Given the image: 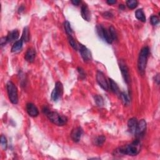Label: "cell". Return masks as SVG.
<instances>
[{"mask_svg": "<svg viewBox=\"0 0 160 160\" xmlns=\"http://www.w3.org/2000/svg\"><path fill=\"white\" fill-rule=\"evenodd\" d=\"M7 43H8V41H7V38H6V36L1 38V40H0V43H1V46L5 45Z\"/></svg>", "mask_w": 160, "mask_h": 160, "instance_id": "31", "label": "cell"}, {"mask_svg": "<svg viewBox=\"0 0 160 160\" xmlns=\"http://www.w3.org/2000/svg\"><path fill=\"white\" fill-rule=\"evenodd\" d=\"M63 93V86L61 82L58 81L51 93V98L54 101H57L61 98Z\"/></svg>", "mask_w": 160, "mask_h": 160, "instance_id": "6", "label": "cell"}, {"mask_svg": "<svg viewBox=\"0 0 160 160\" xmlns=\"http://www.w3.org/2000/svg\"><path fill=\"white\" fill-rule=\"evenodd\" d=\"M78 49H79L81 56H82V58L84 59V61L88 62L92 60V53H91L90 50L88 49L86 47L80 44V45H78Z\"/></svg>", "mask_w": 160, "mask_h": 160, "instance_id": "8", "label": "cell"}, {"mask_svg": "<svg viewBox=\"0 0 160 160\" xmlns=\"http://www.w3.org/2000/svg\"><path fill=\"white\" fill-rule=\"evenodd\" d=\"M46 115L50 121L52 122L53 124L58 125V126H63L68 121L67 117L60 115L56 111H51L49 110Z\"/></svg>", "mask_w": 160, "mask_h": 160, "instance_id": "3", "label": "cell"}, {"mask_svg": "<svg viewBox=\"0 0 160 160\" xmlns=\"http://www.w3.org/2000/svg\"><path fill=\"white\" fill-rule=\"evenodd\" d=\"M138 2L136 0H128L126 2V5L130 9H134L137 7Z\"/></svg>", "mask_w": 160, "mask_h": 160, "instance_id": "22", "label": "cell"}, {"mask_svg": "<svg viewBox=\"0 0 160 160\" xmlns=\"http://www.w3.org/2000/svg\"><path fill=\"white\" fill-rule=\"evenodd\" d=\"M155 80H156V81H158V83H159V74H158L157 76H156V77L155 78Z\"/></svg>", "mask_w": 160, "mask_h": 160, "instance_id": "35", "label": "cell"}, {"mask_svg": "<svg viewBox=\"0 0 160 160\" xmlns=\"http://www.w3.org/2000/svg\"><path fill=\"white\" fill-rule=\"evenodd\" d=\"M120 97L121 99L122 100V101L123 102V103L124 105H128L130 104V98L129 96H128L126 93L124 92H122L120 93Z\"/></svg>", "mask_w": 160, "mask_h": 160, "instance_id": "21", "label": "cell"}, {"mask_svg": "<svg viewBox=\"0 0 160 160\" xmlns=\"http://www.w3.org/2000/svg\"><path fill=\"white\" fill-rule=\"evenodd\" d=\"M21 39L23 40L24 42H28L30 40V33L29 30H28V27H25L24 28L23 34H22Z\"/></svg>", "mask_w": 160, "mask_h": 160, "instance_id": "20", "label": "cell"}, {"mask_svg": "<svg viewBox=\"0 0 160 160\" xmlns=\"http://www.w3.org/2000/svg\"><path fill=\"white\" fill-rule=\"evenodd\" d=\"M141 145L138 140L134 141L130 145L121 146L119 148L118 151L122 155H127L130 156H135L140 151Z\"/></svg>", "mask_w": 160, "mask_h": 160, "instance_id": "1", "label": "cell"}, {"mask_svg": "<svg viewBox=\"0 0 160 160\" xmlns=\"http://www.w3.org/2000/svg\"><path fill=\"white\" fill-rule=\"evenodd\" d=\"M23 40L21 38L20 40L16 41L12 46L11 52L16 53L20 51L22 49V47H23Z\"/></svg>", "mask_w": 160, "mask_h": 160, "instance_id": "17", "label": "cell"}, {"mask_svg": "<svg viewBox=\"0 0 160 160\" xmlns=\"http://www.w3.org/2000/svg\"><path fill=\"white\" fill-rule=\"evenodd\" d=\"M64 27L65 30L66 31V33H67L68 36H71L72 33H73V30H72L71 28L70 23L68 21H65L64 23Z\"/></svg>", "mask_w": 160, "mask_h": 160, "instance_id": "24", "label": "cell"}, {"mask_svg": "<svg viewBox=\"0 0 160 160\" xmlns=\"http://www.w3.org/2000/svg\"><path fill=\"white\" fill-rule=\"evenodd\" d=\"M138 121L137 119L135 118H132L129 120L128 122V128H129L130 131L133 134H134L136 132V128L138 126Z\"/></svg>", "mask_w": 160, "mask_h": 160, "instance_id": "14", "label": "cell"}, {"mask_svg": "<svg viewBox=\"0 0 160 160\" xmlns=\"http://www.w3.org/2000/svg\"><path fill=\"white\" fill-rule=\"evenodd\" d=\"M106 3H107L108 5H113L115 4V3H117V1H116L115 0H108V1H106Z\"/></svg>", "mask_w": 160, "mask_h": 160, "instance_id": "32", "label": "cell"}, {"mask_svg": "<svg viewBox=\"0 0 160 160\" xmlns=\"http://www.w3.org/2000/svg\"><path fill=\"white\" fill-rule=\"evenodd\" d=\"M149 53V49L148 46L144 47L140 51L138 61V67L140 73L142 74H145L147 61H148Z\"/></svg>", "mask_w": 160, "mask_h": 160, "instance_id": "2", "label": "cell"}, {"mask_svg": "<svg viewBox=\"0 0 160 160\" xmlns=\"http://www.w3.org/2000/svg\"><path fill=\"white\" fill-rule=\"evenodd\" d=\"M68 41L69 43H70V45L71 46L72 48L74 49H78V45L77 43L76 42V41L74 39V38L72 36H68Z\"/></svg>", "mask_w": 160, "mask_h": 160, "instance_id": "23", "label": "cell"}, {"mask_svg": "<svg viewBox=\"0 0 160 160\" xmlns=\"http://www.w3.org/2000/svg\"><path fill=\"white\" fill-rule=\"evenodd\" d=\"M81 16L84 20L89 21L91 20V14L88 6L85 4L81 6Z\"/></svg>", "mask_w": 160, "mask_h": 160, "instance_id": "15", "label": "cell"}, {"mask_svg": "<svg viewBox=\"0 0 160 160\" xmlns=\"http://www.w3.org/2000/svg\"><path fill=\"white\" fill-rule=\"evenodd\" d=\"M1 146L3 150H6L8 146V143H7V140L6 138L4 135L1 136Z\"/></svg>", "mask_w": 160, "mask_h": 160, "instance_id": "27", "label": "cell"}, {"mask_svg": "<svg viewBox=\"0 0 160 160\" xmlns=\"http://www.w3.org/2000/svg\"><path fill=\"white\" fill-rule=\"evenodd\" d=\"M96 80L97 82L99 84V85L101 86L102 88L108 91L109 89V84L107 82V81L106 80V78L104 74H103L101 71H98L97 72L96 74Z\"/></svg>", "mask_w": 160, "mask_h": 160, "instance_id": "7", "label": "cell"}, {"mask_svg": "<svg viewBox=\"0 0 160 160\" xmlns=\"http://www.w3.org/2000/svg\"><path fill=\"white\" fill-rule=\"evenodd\" d=\"M120 68L121 71L122 75L124 80V81L126 83H129L130 77V73H129V70H128V68L127 65L125 64V63L123 61L121 60L120 61Z\"/></svg>", "mask_w": 160, "mask_h": 160, "instance_id": "9", "label": "cell"}, {"mask_svg": "<svg viewBox=\"0 0 160 160\" xmlns=\"http://www.w3.org/2000/svg\"><path fill=\"white\" fill-rule=\"evenodd\" d=\"M106 138L104 136H99L95 140V145L96 146H102L105 142Z\"/></svg>", "mask_w": 160, "mask_h": 160, "instance_id": "26", "label": "cell"}, {"mask_svg": "<svg viewBox=\"0 0 160 160\" xmlns=\"http://www.w3.org/2000/svg\"><path fill=\"white\" fill-rule=\"evenodd\" d=\"M78 72H79V73L80 74L81 78H85V73H84V71H83V70L82 68H78Z\"/></svg>", "mask_w": 160, "mask_h": 160, "instance_id": "30", "label": "cell"}, {"mask_svg": "<svg viewBox=\"0 0 160 160\" xmlns=\"http://www.w3.org/2000/svg\"><path fill=\"white\" fill-rule=\"evenodd\" d=\"M146 129V122L145 120H142L138 123L136 132L134 134L138 138L142 137L144 135Z\"/></svg>", "mask_w": 160, "mask_h": 160, "instance_id": "10", "label": "cell"}, {"mask_svg": "<svg viewBox=\"0 0 160 160\" xmlns=\"http://www.w3.org/2000/svg\"><path fill=\"white\" fill-rule=\"evenodd\" d=\"M6 89H7L9 101L13 104H17L18 103V95L16 86L14 85V84L12 81H9L6 84Z\"/></svg>", "mask_w": 160, "mask_h": 160, "instance_id": "4", "label": "cell"}, {"mask_svg": "<svg viewBox=\"0 0 160 160\" xmlns=\"http://www.w3.org/2000/svg\"><path fill=\"white\" fill-rule=\"evenodd\" d=\"M109 31H110V33L111 34L112 38H113V41L117 40V33H116V31H115L114 27L110 26L109 28Z\"/></svg>", "mask_w": 160, "mask_h": 160, "instance_id": "29", "label": "cell"}, {"mask_svg": "<svg viewBox=\"0 0 160 160\" xmlns=\"http://www.w3.org/2000/svg\"><path fill=\"white\" fill-rule=\"evenodd\" d=\"M94 98H95L96 105L98 106H103L104 105V101H103V98L101 96L95 95L94 96Z\"/></svg>", "mask_w": 160, "mask_h": 160, "instance_id": "25", "label": "cell"}, {"mask_svg": "<svg viewBox=\"0 0 160 160\" xmlns=\"http://www.w3.org/2000/svg\"><path fill=\"white\" fill-rule=\"evenodd\" d=\"M150 21H151V23L155 26V25L158 24L159 22V18L157 16H155L153 15L151 17V19H150Z\"/></svg>", "mask_w": 160, "mask_h": 160, "instance_id": "28", "label": "cell"}, {"mask_svg": "<svg viewBox=\"0 0 160 160\" xmlns=\"http://www.w3.org/2000/svg\"><path fill=\"white\" fill-rule=\"evenodd\" d=\"M109 85H110L111 90L114 93L118 94L119 92H120V90H119V87L118 86V84L112 79H110V78L109 79Z\"/></svg>", "mask_w": 160, "mask_h": 160, "instance_id": "19", "label": "cell"}, {"mask_svg": "<svg viewBox=\"0 0 160 160\" xmlns=\"http://www.w3.org/2000/svg\"><path fill=\"white\" fill-rule=\"evenodd\" d=\"M24 10V7H23V6H21V7H20V8H19V13H21L22 11H23Z\"/></svg>", "mask_w": 160, "mask_h": 160, "instance_id": "34", "label": "cell"}, {"mask_svg": "<svg viewBox=\"0 0 160 160\" xmlns=\"http://www.w3.org/2000/svg\"><path fill=\"white\" fill-rule=\"evenodd\" d=\"M135 16L138 20L142 22H146V16L142 9H139L136 10L135 13Z\"/></svg>", "mask_w": 160, "mask_h": 160, "instance_id": "18", "label": "cell"}, {"mask_svg": "<svg viewBox=\"0 0 160 160\" xmlns=\"http://www.w3.org/2000/svg\"><path fill=\"white\" fill-rule=\"evenodd\" d=\"M83 134V130L80 127H77L72 131L71 134V139L75 143L79 142Z\"/></svg>", "mask_w": 160, "mask_h": 160, "instance_id": "11", "label": "cell"}, {"mask_svg": "<svg viewBox=\"0 0 160 160\" xmlns=\"http://www.w3.org/2000/svg\"><path fill=\"white\" fill-rule=\"evenodd\" d=\"M26 111L31 117H36L39 115L38 109L33 103H28L26 105Z\"/></svg>", "mask_w": 160, "mask_h": 160, "instance_id": "12", "label": "cell"}, {"mask_svg": "<svg viewBox=\"0 0 160 160\" xmlns=\"http://www.w3.org/2000/svg\"><path fill=\"white\" fill-rule=\"evenodd\" d=\"M19 36H20V33H19V31L17 30H14L11 31V32L8 34V36H6L8 43H11L13 41L16 40L19 38Z\"/></svg>", "mask_w": 160, "mask_h": 160, "instance_id": "16", "label": "cell"}, {"mask_svg": "<svg viewBox=\"0 0 160 160\" xmlns=\"http://www.w3.org/2000/svg\"><path fill=\"white\" fill-rule=\"evenodd\" d=\"M36 57V51L33 48L28 49L24 55V59L30 63L34 61Z\"/></svg>", "mask_w": 160, "mask_h": 160, "instance_id": "13", "label": "cell"}, {"mask_svg": "<svg viewBox=\"0 0 160 160\" xmlns=\"http://www.w3.org/2000/svg\"><path fill=\"white\" fill-rule=\"evenodd\" d=\"M96 30L99 36L101 37L105 41H106L109 44H111L113 41V40L112 38L111 34L109 29L107 30L106 28L103 27L101 25H98V26H97L96 27Z\"/></svg>", "mask_w": 160, "mask_h": 160, "instance_id": "5", "label": "cell"}, {"mask_svg": "<svg viewBox=\"0 0 160 160\" xmlns=\"http://www.w3.org/2000/svg\"><path fill=\"white\" fill-rule=\"evenodd\" d=\"M71 3H73L74 5L78 6V5H79V4L81 3V1H77V0H73V1H71Z\"/></svg>", "mask_w": 160, "mask_h": 160, "instance_id": "33", "label": "cell"}]
</instances>
